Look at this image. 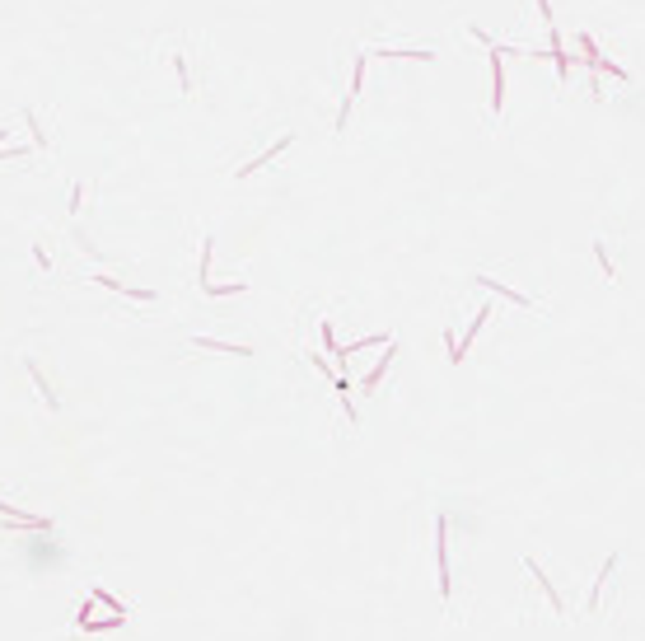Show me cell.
<instances>
[{
  "instance_id": "10",
  "label": "cell",
  "mask_w": 645,
  "mask_h": 641,
  "mask_svg": "<svg viewBox=\"0 0 645 641\" xmlns=\"http://www.w3.org/2000/svg\"><path fill=\"white\" fill-rule=\"evenodd\" d=\"M482 323H491V304H482L477 314H472V323H467V338L458 342V360L467 356V342H477V333H482Z\"/></svg>"
},
{
  "instance_id": "1",
  "label": "cell",
  "mask_w": 645,
  "mask_h": 641,
  "mask_svg": "<svg viewBox=\"0 0 645 641\" xmlns=\"http://www.w3.org/2000/svg\"><path fill=\"white\" fill-rule=\"evenodd\" d=\"M435 566H440V595H454V576H449V524L445 515L435 519Z\"/></svg>"
},
{
  "instance_id": "5",
  "label": "cell",
  "mask_w": 645,
  "mask_h": 641,
  "mask_svg": "<svg viewBox=\"0 0 645 641\" xmlns=\"http://www.w3.org/2000/svg\"><path fill=\"white\" fill-rule=\"evenodd\" d=\"M290 141H295V136H290V131H286V136H276V141H271V150H262V155H257V159H248V164H244V169H239V173H234V178H253L257 169H267L271 159H276L281 150L290 146Z\"/></svg>"
},
{
  "instance_id": "20",
  "label": "cell",
  "mask_w": 645,
  "mask_h": 641,
  "mask_svg": "<svg viewBox=\"0 0 645 641\" xmlns=\"http://www.w3.org/2000/svg\"><path fill=\"white\" fill-rule=\"evenodd\" d=\"M33 258H38V267H43V271H52V258H47L43 244H33Z\"/></svg>"
},
{
  "instance_id": "18",
  "label": "cell",
  "mask_w": 645,
  "mask_h": 641,
  "mask_svg": "<svg viewBox=\"0 0 645 641\" xmlns=\"http://www.w3.org/2000/svg\"><path fill=\"white\" fill-rule=\"evenodd\" d=\"M173 70H178V85H183V94H192V70H188V57H173Z\"/></svg>"
},
{
  "instance_id": "22",
  "label": "cell",
  "mask_w": 645,
  "mask_h": 641,
  "mask_svg": "<svg viewBox=\"0 0 645 641\" xmlns=\"http://www.w3.org/2000/svg\"><path fill=\"white\" fill-rule=\"evenodd\" d=\"M19 155H23V150H19V146H10V150H0V164H5V159H19Z\"/></svg>"
},
{
  "instance_id": "13",
  "label": "cell",
  "mask_w": 645,
  "mask_h": 641,
  "mask_svg": "<svg viewBox=\"0 0 645 641\" xmlns=\"http://www.w3.org/2000/svg\"><path fill=\"white\" fill-rule=\"evenodd\" d=\"M477 286H487V291H496V295H505L510 304H519V309H529V295H519V291H510V286H501V281H491V276H477Z\"/></svg>"
},
{
  "instance_id": "17",
  "label": "cell",
  "mask_w": 645,
  "mask_h": 641,
  "mask_svg": "<svg viewBox=\"0 0 645 641\" xmlns=\"http://www.w3.org/2000/svg\"><path fill=\"white\" fill-rule=\"evenodd\" d=\"M23 122H28V131H33V150H47V131L38 126V117H33V113H23Z\"/></svg>"
},
{
  "instance_id": "8",
  "label": "cell",
  "mask_w": 645,
  "mask_h": 641,
  "mask_svg": "<svg viewBox=\"0 0 645 641\" xmlns=\"http://www.w3.org/2000/svg\"><path fill=\"white\" fill-rule=\"evenodd\" d=\"M379 57L384 61H435V52L430 47H421V52L416 47H379Z\"/></svg>"
},
{
  "instance_id": "21",
  "label": "cell",
  "mask_w": 645,
  "mask_h": 641,
  "mask_svg": "<svg viewBox=\"0 0 645 641\" xmlns=\"http://www.w3.org/2000/svg\"><path fill=\"white\" fill-rule=\"evenodd\" d=\"M538 10H543V23H547V28H556V23H552V5H547V0H538Z\"/></svg>"
},
{
  "instance_id": "19",
  "label": "cell",
  "mask_w": 645,
  "mask_h": 641,
  "mask_svg": "<svg viewBox=\"0 0 645 641\" xmlns=\"http://www.w3.org/2000/svg\"><path fill=\"white\" fill-rule=\"evenodd\" d=\"M594 253H599V267H603V276H608V281H612V276H617V271H612V258H608V244H603V239H599V244H594Z\"/></svg>"
},
{
  "instance_id": "4",
  "label": "cell",
  "mask_w": 645,
  "mask_h": 641,
  "mask_svg": "<svg viewBox=\"0 0 645 641\" xmlns=\"http://www.w3.org/2000/svg\"><path fill=\"white\" fill-rule=\"evenodd\" d=\"M365 61H369V57H356V75H351V94L342 99V113H337V136H346V117H351V108H356V94H360V85H365Z\"/></svg>"
},
{
  "instance_id": "3",
  "label": "cell",
  "mask_w": 645,
  "mask_h": 641,
  "mask_svg": "<svg viewBox=\"0 0 645 641\" xmlns=\"http://www.w3.org/2000/svg\"><path fill=\"white\" fill-rule=\"evenodd\" d=\"M90 281H94V286H103V291H117V295H126V300H141V304L159 300V295L150 291V286H122L117 276H103V271H99V276H90Z\"/></svg>"
},
{
  "instance_id": "6",
  "label": "cell",
  "mask_w": 645,
  "mask_h": 641,
  "mask_svg": "<svg viewBox=\"0 0 645 641\" xmlns=\"http://www.w3.org/2000/svg\"><path fill=\"white\" fill-rule=\"evenodd\" d=\"M505 108V66H501V52H491V113L501 117Z\"/></svg>"
},
{
  "instance_id": "14",
  "label": "cell",
  "mask_w": 645,
  "mask_h": 641,
  "mask_svg": "<svg viewBox=\"0 0 645 641\" xmlns=\"http://www.w3.org/2000/svg\"><path fill=\"white\" fill-rule=\"evenodd\" d=\"M617 571V552H612L608 562H603V571H599V581H594V590H590V613L599 608V595H603V585H608V576Z\"/></svg>"
},
{
  "instance_id": "11",
  "label": "cell",
  "mask_w": 645,
  "mask_h": 641,
  "mask_svg": "<svg viewBox=\"0 0 645 641\" xmlns=\"http://www.w3.org/2000/svg\"><path fill=\"white\" fill-rule=\"evenodd\" d=\"M529 571H533V585H543V595H547V604L556 608V613H566V604H561V595H556V585H547V576H543V566L529 557Z\"/></svg>"
},
{
  "instance_id": "2",
  "label": "cell",
  "mask_w": 645,
  "mask_h": 641,
  "mask_svg": "<svg viewBox=\"0 0 645 641\" xmlns=\"http://www.w3.org/2000/svg\"><path fill=\"white\" fill-rule=\"evenodd\" d=\"M0 524L5 529H52V515H23V510L0 501Z\"/></svg>"
},
{
  "instance_id": "15",
  "label": "cell",
  "mask_w": 645,
  "mask_h": 641,
  "mask_svg": "<svg viewBox=\"0 0 645 641\" xmlns=\"http://www.w3.org/2000/svg\"><path fill=\"white\" fill-rule=\"evenodd\" d=\"M332 389L342 394V403H346V421H356V403H351V379H346V375H332Z\"/></svg>"
},
{
  "instance_id": "12",
  "label": "cell",
  "mask_w": 645,
  "mask_h": 641,
  "mask_svg": "<svg viewBox=\"0 0 645 641\" xmlns=\"http://www.w3.org/2000/svg\"><path fill=\"white\" fill-rule=\"evenodd\" d=\"M28 375H33V384H38V394H43V398H47V407H52V412H56V407H61V398H56V389H52V384H47V375H43V370H38V360H28Z\"/></svg>"
},
{
  "instance_id": "9",
  "label": "cell",
  "mask_w": 645,
  "mask_h": 641,
  "mask_svg": "<svg viewBox=\"0 0 645 641\" xmlns=\"http://www.w3.org/2000/svg\"><path fill=\"white\" fill-rule=\"evenodd\" d=\"M393 356H398V347H393V342H384V360H374V370L365 375V394H374V389H379V379H384V375H389Z\"/></svg>"
},
{
  "instance_id": "16",
  "label": "cell",
  "mask_w": 645,
  "mask_h": 641,
  "mask_svg": "<svg viewBox=\"0 0 645 641\" xmlns=\"http://www.w3.org/2000/svg\"><path fill=\"white\" fill-rule=\"evenodd\" d=\"M201 291L220 300V295H244V291H248V281H229V286H211V281H201Z\"/></svg>"
},
{
  "instance_id": "7",
  "label": "cell",
  "mask_w": 645,
  "mask_h": 641,
  "mask_svg": "<svg viewBox=\"0 0 645 641\" xmlns=\"http://www.w3.org/2000/svg\"><path fill=\"white\" fill-rule=\"evenodd\" d=\"M192 347H201V351H224V356H239V360L253 356V347H239V342H220V338H192Z\"/></svg>"
},
{
  "instance_id": "23",
  "label": "cell",
  "mask_w": 645,
  "mask_h": 641,
  "mask_svg": "<svg viewBox=\"0 0 645 641\" xmlns=\"http://www.w3.org/2000/svg\"><path fill=\"white\" fill-rule=\"evenodd\" d=\"M5 141H10V131H0V146H5Z\"/></svg>"
}]
</instances>
